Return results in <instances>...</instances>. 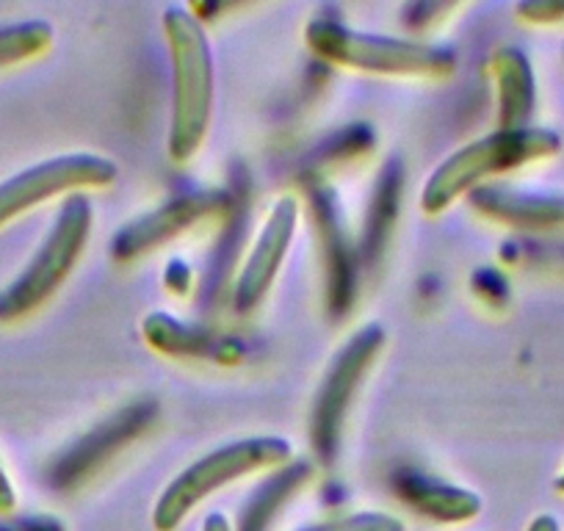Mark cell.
Wrapping results in <instances>:
<instances>
[{
    "label": "cell",
    "mask_w": 564,
    "mask_h": 531,
    "mask_svg": "<svg viewBox=\"0 0 564 531\" xmlns=\"http://www.w3.org/2000/svg\"><path fill=\"white\" fill-rule=\"evenodd\" d=\"M203 531H232V525H230V520L225 518V514L214 512V514H208V518H205Z\"/></svg>",
    "instance_id": "ac0fdd59"
},
{
    "label": "cell",
    "mask_w": 564,
    "mask_h": 531,
    "mask_svg": "<svg viewBox=\"0 0 564 531\" xmlns=\"http://www.w3.org/2000/svg\"><path fill=\"white\" fill-rule=\"evenodd\" d=\"M476 210L490 219L518 227H558L564 225V197H542L512 188H479L474 194Z\"/></svg>",
    "instance_id": "8fae6325"
},
{
    "label": "cell",
    "mask_w": 564,
    "mask_h": 531,
    "mask_svg": "<svg viewBox=\"0 0 564 531\" xmlns=\"http://www.w3.org/2000/svg\"><path fill=\"white\" fill-rule=\"evenodd\" d=\"M529 531H562V529H558L556 518H551V514H540V518L531 520Z\"/></svg>",
    "instance_id": "d6986e66"
},
{
    "label": "cell",
    "mask_w": 564,
    "mask_h": 531,
    "mask_svg": "<svg viewBox=\"0 0 564 531\" xmlns=\"http://www.w3.org/2000/svg\"><path fill=\"white\" fill-rule=\"evenodd\" d=\"M164 34L170 42L172 75V124L170 155L177 164H186L203 148L214 113V53L208 36L194 14L183 7L164 9Z\"/></svg>",
    "instance_id": "6da1fadb"
},
{
    "label": "cell",
    "mask_w": 564,
    "mask_h": 531,
    "mask_svg": "<svg viewBox=\"0 0 564 531\" xmlns=\"http://www.w3.org/2000/svg\"><path fill=\"white\" fill-rule=\"evenodd\" d=\"M117 164L102 155L75 153L45 161L20 175L0 183V227H7L25 210L47 203L62 194L84 192V188H106L117 181Z\"/></svg>",
    "instance_id": "52a82bcc"
},
{
    "label": "cell",
    "mask_w": 564,
    "mask_h": 531,
    "mask_svg": "<svg viewBox=\"0 0 564 531\" xmlns=\"http://www.w3.org/2000/svg\"><path fill=\"white\" fill-rule=\"evenodd\" d=\"M401 496L415 503L423 514L435 520H448V523H463V520L476 518L481 512V498L468 490H459L454 485L426 479V476H406L399 481Z\"/></svg>",
    "instance_id": "7c38bea8"
},
{
    "label": "cell",
    "mask_w": 564,
    "mask_h": 531,
    "mask_svg": "<svg viewBox=\"0 0 564 531\" xmlns=\"http://www.w3.org/2000/svg\"><path fill=\"white\" fill-rule=\"evenodd\" d=\"M221 194L216 192H197L186 194V197L170 199L166 205H161L153 214L141 216L133 225H124L122 230L113 238V258L119 260H133L139 254H144L148 249L161 247L164 241L175 238L177 232L188 230L192 225H197L199 219L210 216L214 210H219Z\"/></svg>",
    "instance_id": "9c48e42d"
},
{
    "label": "cell",
    "mask_w": 564,
    "mask_h": 531,
    "mask_svg": "<svg viewBox=\"0 0 564 531\" xmlns=\"http://www.w3.org/2000/svg\"><path fill=\"white\" fill-rule=\"evenodd\" d=\"M307 531H404V523L393 514L382 512H360L351 514V518L333 520V523L313 525Z\"/></svg>",
    "instance_id": "9a60e30c"
},
{
    "label": "cell",
    "mask_w": 564,
    "mask_h": 531,
    "mask_svg": "<svg viewBox=\"0 0 564 531\" xmlns=\"http://www.w3.org/2000/svg\"><path fill=\"white\" fill-rule=\"evenodd\" d=\"M307 45L329 64L360 73L401 75V78H446L457 69V56L448 47L393 36L360 34L338 20H313Z\"/></svg>",
    "instance_id": "3957f363"
},
{
    "label": "cell",
    "mask_w": 564,
    "mask_h": 531,
    "mask_svg": "<svg viewBox=\"0 0 564 531\" xmlns=\"http://www.w3.org/2000/svg\"><path fill=\"white\" fill-rule=\"evenodd\" d=\"M91 232V203L84 194H73L58 210L51 232L29 260L23 272L0 291V324L25 318L45 305L73 274L75 263L84 254Z\"/></svg>",
    "instance_id": "5b68a950"
},
{
    "label": "cell",
    "mask_w": 564,
    "mask_h": 531,
    "mask_svg": "<svg viewBox=\"0 0 564 531\" xmlns=\"http://www.w3.org/2000/svg\"><path fill=\"white\" fill-rule=\"evenodd\" d=\"M562 148L553 130L523 128V130H496L490 137L468 144L452 159L443 161L426 181L421 194V208L430 216L443 214L448 205L465 192L479 186L498 172L518 170L531 161L551 159Z\"/></svg>",
    "instance_id": "7a4b0ae2"
},
{
    "label": "cell",
    "mask_w": 564,
    "mask_h": 531,
    "mask_svg": "<svg viewBox=\"0 0 564 531\" xmlns=\"http://www.w3.org/2000/svg\"><path fill=\"white\" fill-rule=\"evenodd\" d=\"M520 18L536 20V23H545V20H556L564 14V3H545V0H536V3H523L518 7Z\"/></svg>",
    "instance_id": "2e32d148"
},
{
    "label": "cell",
    "mask_w": 564,
    "mask_h": 531,
    "mask_svg": "<svg viewBox=\"0 0 564 531\" xmlns=\"http://www.w3.org/2000/svg\"><path fill=\"white\" fill-rule=\"evenodd\" d=\"M492 73L498 84V130L529 128L534 111V73L518 47H501L492 58Z\"/></svg>",
    "instance_id": "30bf717a"
},
{
    "label": "cell",
    "mask_w": 564,
    "mask_h": 531,
    "mask_svg": "<svg viewBox=\"0 0 564 531\" xmlns=\"http://www.w3.org/2000/svg\"><path fill=\"white\" fill-rule=\"evenodd\" d=\"M144 338L150 346L166 355H188V357H216L221 349L219 340L210 338L205 329L186 327L177 318L164 316V313H153L144 318Z\"/></svg>",
    "instance_id": "4fadbf2b"
},
{
    "label": "cell",
    "mask_w": 564,
    "mask_h": 531,
    "mask_svg": "<svg viewBox=\"0 0 564 531\" xmlns=\"http://www.w3.org/2000/svg\"><path fill=\"white\" fill-rule=\"evenodd\" d=\"M53 45V29L42 20L0 25V69L31 62Z\"/></svg>",
    "instance_id": "5bb4252c"
},
{
    "label": "cell",
    "mask_w": 564,
    "mask_h": 531,
    "mask_svg": "<svg viewBox=\"0 0 564 531\" xmlns=\"http://www.w3.org/2000/svg\"><path fill=\"white\" fill-rule=\"evenodd\" d=\"M384 344V333L379 324L362 327L344 349L335 357L333 368L324 377L322 388L313 408V448L324 463H333L338 452L340 432H344L346 413L351 408V395L360 388L362 377L377 360L379 349Z\"/></svg>",
    "instance_id": "8992f818"
},
{
    "label": "cell",
    "mask_w": 564,
    "mask_h": 531,
    "mask_svg": "<svg viewBox=\"0 0 564 531\" xmlns=\"http://www.w3.org/2000/svg\"><path fill=\"white\" fill-rule=\"evenodd\" d=\"M291 459V443L285 437H243L216 448L208 457L188 465L175 481L164 490L155 503L153 525L155 531H177L183 520L199 503L230 481L258 474L263 468H276Z\"/></svg>",
    "instance_id": "277c9868"
},
{
    "label": "cell",
    "mask_w": 564,
    "mask_h": 531,
    "mask_svg": "<svg viewBox=\"0 0 564 531\" xmlns=\"http://www.w3.org/2000/svg\"><path fill=\"white\" fill-rule=\"evenodd\" d=\"M14 503H18V496H14L12 481H9L7 474L0 470V512H9V509H14Z\"/></svg>",
    "instance_id": "e0dca14e"
},
{
    "label": "cell",
    "mask_w": 564,
    "mask_h": 531,
    "mask_svg": "<svg viewBox=\"0 0 564 531\" xmlns=\"http://www.w3.org/2000/svg\"><path fill=\"white\" fill-rule=\"evenodd\" d=\"M296 221H300V203L294 197H282L280 203L271 208L269 221L260 230L258 241H254L252 252H249L243 272L236 283V311L247 313L258 305L276 280L282 260L289 254L291 241H294Z\"/></svg>",
    "instance_id": "ba28073f"
}]
</instances>
